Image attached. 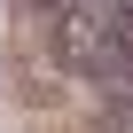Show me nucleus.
I'll list each match as a JSON object with an SVG mask.
<instances>
[{
  "label": "nucleus",
  "mask_w": 133,
  "mask_h": 133,
  "mask_svg": "<svg viewBox=\"0 0 133 133\" xmlns=\"http://www.w3.org/2000/svg\"><path fill=\"white\" fill-rule=\"evenodd\" d=\"M55 47L71 71H86L94 86H110L125 63H117V31H110V8H94V0H78V8H63L55 16Z\"/></svg>",
  "instance_id": "obj_1"
},
{
  "label": "nucleus",
  "mask_w": 133,
  "mask_h": 133,
  "mask_svg": "<svg viewBox=\"0 0 133 133\" xmlns=\"http://www.w3.org/2000/svg\"><path fill=\"white\" fill-rule=\"evenodd\" d=\"M110 31H117V63L133 71V8H117V16H110Z\"/></svg>",
  "instance_id": "obj_2"
},
{
  "label": "nucleus",
  "mask_w": 133,
  "mask_h": 133,
  "mask_svg": "<svg viewBox=\"0 0 133 133\" xmlns=\"http://www.w3.org/2000/svg\"><path fill=\"white\" fill-rule=\"evenodd\" d=\"M102 133H133V110H110V117H102Z\"/></svg>",
  "instance_id": "obj_3"
},
{
  "label": "nucleus",
  "mask_w": 133,
  "mask_h": 133,
  "mask_svg": "<svg viewBox=\"0 0 133 133\" xmlns=\"http://www.w3.org/2000/svg\"><path fill=\"white\" fill-rule=\"evenodd\" d=\"M63 8H78V0H47V16H63Z\"/></svg>",
  "instance_id": "obj_4"
},
{
  "label": "nucleus",
  "mask_w": 133,
  "mask_h": 133,
  "mask_svg": "<svg viewBox=\"0 0 133 133\" xmlns=\"http://www.w3.org/2000/svg\"><path fill=\"white\" fill-rule=\"evenodd\" d=\"M94 8H110V16H117V8H133V0H94Z\"/></svg>",
  "instance_id": "obj_5"
}]
</instances>
